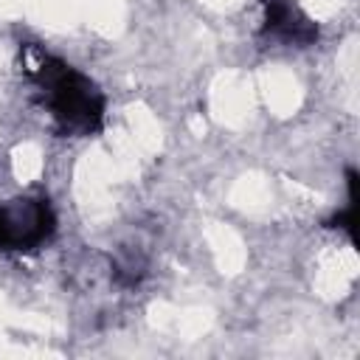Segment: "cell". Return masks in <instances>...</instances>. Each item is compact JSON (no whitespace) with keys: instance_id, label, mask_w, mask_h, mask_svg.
Returning <instances> with one entry per match:
<instances>
[{"instance_id":"cell-1","label":"cell","mask_w":360,"mask_h":360,"mask_svg":"<svg viewBox=\"0 0 360 360\" xmlns=\"http://www.w3.org/2000/svg\"><path fill=\"white\" fill-rule=\"evenodd\" d=\"M22 65L42 110L51 115L59 135L87 138L104 127L107 101L87 73L34 45L25 48Z\"/></svg>"},{"instance_id":"cell-2","label":"cell","mask_w":360,"mask_h":360,"mask_svg":"<svg viewBox=\"0 0 360 360\" xmlns=\"http://www.w3.org/2000/svg\"><path fill=\"white\" fill-rule=\"evenodd\" d=\"M56 231L53 208L45 197H17L0 205V250L28 253L42 248Z\"/></svg>"},{"instance_id":"cell-3","label":"cell","mask_w":360,"mask_h":360,"mask_svg":"<svg viewBox=\"0 0 360 360\" xmlns=\"http://www.w3.org/2000/svg\"><path fill=\"white\" fill-rule=\"evenodd\" d=\"M262 37L281 45L307 48L318 39V25L292 3V0H264Z\"/></svg>"}]
</instances>
